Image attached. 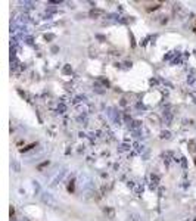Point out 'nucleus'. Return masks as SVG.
<instances>
[{
    "label": "nucleus",
    "instance_id": "f257e3e1",
    "mask_svg": "<svg viewBox=\"0 0 196 221\" xmlns=\"http://www.w3.org/2000/svg\"><path fill=\"white\" fill-rule=\"evenodd\" d=\"M11 220H15V208L11 206Z\"/></svg>",
    "mask_w": 196,
    "mask_h": 221
},
{
    "label": "nucleus",
    "instance_id": "f03ea898",
    "mask_svg": "<svg viewBox=\"0 0 196 221\" xmlns=\"http://www.w3.org/2000/svg\"><path fill=\"white\" fill-rule=\"evenodd\" d=\"M193 28H195V31H196V22H195V25H193Z\"/></svg>",
    "mask_w": 196,
    "mask_h": 221
}]
</instances>
